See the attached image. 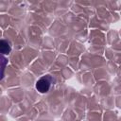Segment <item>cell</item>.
I'll use <instances>...</instances> for the list:
<instances>
[{
	"instance_id": "cell-1",
	"label": "cell",
	"mask_w": 121,
	"mask_h": 121,
	"mask_svg": "<svg viewBox=\"0 0 121 121\" xmlns=\"http://www.w3.org/2000/svg\"><path fill=\"white\" fill-rule=\"evenodd\" d=\"M52 83H53V78L51 76H49V75L43 76L39 80H37V82H36V89L40 93H42V94L47 93L49 91Z\"/></svg>"
},
{
	"instance_id": "cell-2",
	"label": "cell",
	"mask_w": 121,
	"mask_h": 121,
	"mask_svg": "<svg viewBox=\"0 0 121 121\" xmlns=\"http://www.w3.org/2000/svg\"><path fill=\"white\" fill-rule=\"evenodd\" d=\"M0 50H1V53H3L4 55L9 54L11 50V46H10L9 43L5 40H2L0 42Z\"/></svg>"
},
{
	"instance_id": "cell-3",
	"label": "cell",
	"mask_w": 121,
	"mask_h": 121,
	"mask_svg": "<svg viewBox=\"0 0 121 121\" xmlns=\"http://www.w3.org/2000/svg\"><path fill=\"white\" fill-rule=\"evenodd\" d=\"M6 62H7V60H6V58L5 57H3L2 58V77H1V78H3V75H4V69H5V66H6Z\"/></svg>"
}]
</instances>
